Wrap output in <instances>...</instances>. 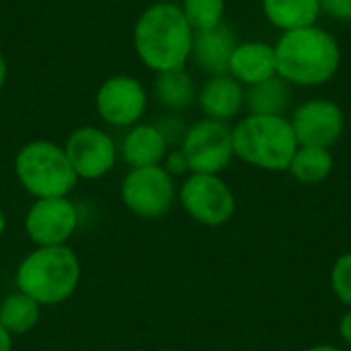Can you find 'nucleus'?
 I'll use <instances>...</instances> for the list:
<instances>
[{
    "mask_svg": "<svg viewBox=\"0 0 351 351\" xmlns=\"http://www.w3.org/2000/svg\"><path fill=\"white\" fill-rule=\"evenodd\" d=\"M193 29L177 2L165 0L148 6L136 21L134 47L150 70L167 72L185 68L191 58Z\"/></svg>",
    "mask_w": 351,
    "mask_h": 351,
    "instance_id": "nucleus-1",
    "label": "nucleus"
},
{
    "mask_svg": "<svg viewBox=\"0 0 351 351\" xmlns=\"http://www.w3.org/2000/svg\"><path fill=\"white\" fill-rule=\"evenodd\" d=\"M274 49L278 76L296 86H321L337 74L341 64L337 39L317 25L286 31Z\"/></svg>",
    "mask_w": 351,
    "mask_h": 351,
    "instance_id": "nucleus-2",
    "label": "nucleus"
},
{
    "mask_svg": "<svg viewBox=\"0 0 351 351\" xmlns=\"http://www.w3.org/2000/svg\"><path fill=\"white\" fill-rule=\"evenodd\" d=\"M234 156L243 162L269 171H288L298 140L286 115H255L249 113L232 128Z\"/></svg>",
    "mask_w": 351,
    "mask_h": 351,
    "instance_id": "nucleus-3",
    "label": "nucleus"
},
{
    "mask_svg": "<svg viewBox=\"0 0 351 351\" xmlns=\"http://www.w3.org/2000/svg\"><path fill=\"white\" fill-rule=\"evenodd\" d=\"M80 265L72 249L39 247L23 259L16 271V286L37 304H60L76 290Z\"/></svg>",
    "mask_w": 351,
    "mask_h": 351,
    "instance_id": "nucleus-4",
    "label": "nucleus"
},
{
    "mask_svg": "<svg viewBox=\"0 0 351 351\" xmlns=\"http://www.w3.org/2000/svg\"><path fill=\"white\" fill-rule=\"evenodd\" d=\"M14 171L21 185L37 199L66 197L78 181L66 150L47 140L25 144L16 154Z\"/></svg>",
    "mask_w": 351,
    "mask_h": 351,
    "instance_id": "nucleus-5",
    "label": "nucleus"
},
{
    "mask_svg": "<svg viewBox=\"0 0 351 351\" xmlns=\"http://www.w3.org/2000/svg\"><path fill=\"white\" fill-rule=\"evenodd\" d=\"M181 150L191 173L220 175L234 158L232 128H228L224 121L206 117L185 132Z\"/></svg>",
    "mask_w": 351,
    "mask_h": 351,
    "instance_id": "nucleus-6",
    "label": "nucleus"
},
{
    "mask_svg": "<svg viewBox=\"0 0 351 351\" xmlns=\"http://www.w3.org/2000/svg\"><path fill=\"white\" fill-rule=\"evenodd\" d=\"M181 204L195 222L210 228L224 226L237 212L234 193L220 175L191 173L181 185Z\"/></svg>",
    "mask_w": 351,
    "mask_h": 351,
    "instance_id": "nucleus-7",
    "label": "nucleus"
},
{
    "mask_svg": "<svg viewBox=\"0 0 351 351\" xmlns=\"http://www.w3.org/2000/svg\"><path fill=\"white\" fill-rule=\"evenodd\" d=\"M123 204L142 218H158L167 214L175 202V183L165 167L132 169L121 185Z\"/></svg>",
    "mask_w": 351,
    "mask_h": 351,
    "instance_id": "nucleus-8",
    "label": "nucleus"
},
{
    "mask_svg": "<svg viewBox=\"0 0 351 351\" xmlns=\"http://www.w3.org/2000/svg\"><path fill=\"white\" fill-rule=\"evenodd\" d=\"M292 130L298 146L329 148L339 142L346 130V115L341 107L327 99H311L292 113Z\"/></svg>",
    "mask_w": 351,
    "mask_h": 351,
    "instance_id": "nucleus-9",
    "label": "nucleus"
},
{
    "mask_svg": "<svg viewBox=\"0 0 351 351\" xmlns=\"http://www.w3.org/2000/svg\"><path fill=\"white\" fill-rule=\"evenodd\" d=\"M97 111L109 125L128 128L136 125L148 107V95L144 84L128 74L107 78L97 93Z\"/></svg>",
    "mask_w": 351,
    "mask_h": 351,
    "instance_id": "nucleus-10",
    "label": "nucleus"
},
{
    "mask_svg": "<svg viewBox=\"0 0 351 351\" xmlns=\"http://www.w3.org/2000/svg\"><path fill=\"white\" fill-rule=\"evenodd\" d=\"M64 150L74 173L82 179L105 177L117 158L115 142L111 136L93 125H84L72 132Z\"/></svg>",
    "mask_w": 351,
    "mask_h": 351,
    "instance_id": "nucleus-11",
    "label": "nucleus"
},
{
    "mask_svg": "<svg viewBox=\"0 0 351 351\" xmlns=\"http://www.w3.org/2000/svg\"><path fill=\"white\" fill-rule=\"evenodd\" d=\"M78 224V212L66 197L37 199L25 218L29 239L39 247L64 245Z\"/></svg>",
    "mask_w": 351,
    "mask_h": 351,
    "instance_id": "nucleus-12",
    "label": "nucleus"
},
{
    "mask_svg": "<svg viewBox=\"0 0 351 351\" xmlns=\"http://www.w3.org/2000/svg\"><path fill=\"white\" fill-rule=\"evenodd\" d=\"M237 47L234 31L228 25H218L206 31H193L191 58L208 74H228V64Z\"/></svg>",
    "mask_w": 351,
    "mask_h": 351,
    "instance_id": "nucleus-13",
    "label": "nucleus"
},
{
    "mask_svg": "<svg viewBox=\"0 0 351 351\" xmlns=\"http://www.w3.org/2000/svg\"><path fill=\"white\" fill-rule=\"evenodd\" d=\"M228 74L234 80H239L243 86H253L276 76L278 66H276L274 45L265 41L237 43L228 64Z\"/></svg>",
    "mask_w": 351,
    "mask_h": 351,
    "instance_id": "nucleus-14",
    "label": "nucleus"
},
{
    "mask_svg": "<svg viewBox=\"0 0 351 351\" xmlns=\"http://www.w3.org/2000/svg\"><path fill=\"white\" fill-rule=\"evenodd\" d=\"M197 103L208 119L228 121L245 105V88L230 74L212 76L197 93Z\"/></svg>",
    "mask_w": 351,
    "mask_h": 351,
    "instance_id": "nucleus-15",
    "label": "nucleus"
},
{
    "mask_svg": "<svg viewBox=\"0 0 351 351\" xmlns=\"http://www.w3.org/2000/svg\"><path fill=\"white\" fill-rule=\"evenodd\" d=\"M169 142L154 123H136L125 134L121 144L123 160L132 169L156 167L165 160Z\"/></svg>",
    "mask_w": 351,
    "mask_h": 351,
    "instance_id": "nucleus-16",
    "label": "nucleus"
},
{
    "mask_svg": "<svg viewBox=\"0 0 351 351\" xmlns=\"http://www.w3.org/2000/svg\"><path fill=\"white\" fill-rule=\"evenodd\" d=\"M263 14L274 27L286 33V31L317 25V19L321 14V2L319 0H263Z\"/></svg>",
    "mask_w": 351,
    "mask_h": 351,
    "instance_id": "nucleus-17",
    "label": "nucleus"
},
{
    "mask_svg": "<svg viewBox=\"0 0 351 351\" xmlns=\"http://www.w3.org/2000/svg\"><path fill=\"white\" fill-rule=\"evenodd\" d=\"M290 84L282 76H271L245 90V105L255 115H284L290 107Z\"/></svg>",
    "mask_w": 351,
    "mask_h": 351,
    "instance_id": "nucleus-18",
    "label": "nucleus"
},
{
    "mask_svg": "<svg viewBox=\"0 0 351 351\" xmlns=\"http://www.w3.org/2000/svg\"><path fill=\"white\" fill-rule=\"evenodd\" d=\"M154 95L158 103L171 111H183L197 99L193 78L185 68L158 72L154 80Z\"/></svg>",
    "mask_w": 351,
    "mask_h": 351,
    "instance_id": "nucleus-19",
    "label": "nucleus"
},
{
    "mask_svg": "<svg viewBox=\"0 0 351 351\" xmlns=\"http://www.w3.org/2000/svg\"><path fill=\"white\" fill-rule=\"evenodd\" d=\"M333 167H335V158L329 148L298 146V150L290 160L288 173L302 185H317L329 179Z\"/></svg>",
    "mask_w": 351,
    "mask_h": 351,
    "instance_id": "nucleus-20",
    "label": "nucleus"
},
{
    "mask_svg": "<svg viewBox=\"0 0 351 351\" xmlns=\"http://www.w3.org/2000/svg\"><path fill=\"white\" fill-rule=\"evenodd\" d=\"M39 321V304L23 294L21 290L16 294H10L0 304V325L10 335H21L31 331Z\"/></svg>",
    "mask_w": 351,
    "mask_h": 351,
    "instance_id": "nucleus-21",
    "label": "nucleus"
},
{
    "mask_svg": "<svg viewBox=\"0 0 351 351\" xmlns=\"http://www.w3.org/2000/svg\"><path fill=\"white\" fill-rule=\"evenodd\" d=\"M179 6L193 31L214 29L224 23V0H181Z\"/></svg>",
    "mask_w": 351,
    "mask_h": 351,
    "instance_id": "nucleus-22",
    "label": "nucleus"
},
{
    "mask_svg": "<svg viewBox=\"0 0 351 351\" xmlns=\"http://www.w3.org/2000/svg\"><path fill=\"white\" fill-rule=\"evenodd\" d=\"M331 290L339 302L351 308V251L337 257L331 267Z\"/></svg>",
    "mask_w": 351,
    "mask_h": 351,
    "instance_id": "nucleus-23",
    "label": "nucleus"
},
{
    "mask_svg": "<svg viewBox=\"0 0 351 351\" xmlns=\"http://www.w3.org/2000/svg\"><path fill=\"white\" fill-rule=\"evenodd\" d=\"M321 10L335 21H351V0H319Z\"/></svg>",
    "mask_w": 351,
    "mask_h": 351,
    "instance_id": "nucleus-24",
    "label": "nucleus"
},
{
    "mask_svg": "<svg viewBox=\"0 0 351 351\" xmlns=\"http://www.w3.org/2000/svg\"><path fill=\"white\" fill-rule=\"evenodd\" d=\"M165 171L171 175V177H177V175H185L189 173V162L183 154V150H173V152H167L165 156Z\"/></svg>",
    "mask_w": 351,
    "mask_h": 351,
    "instance_id": "nucleus-25",
    "label": "nucleus"
},
{
    "mask_svg": "<svg viewBox=\"0 0 351 351\" xmlns=\"http://www.w3.org/2000/svg\"><path fill=\"white\" fill-rule=\"evenodd\" d=\"M156 128L162 132V136L167 138V142H169L171 138H181V142H183L185 132H187L185 125H183V121L177 119V117H167V119H162V123H158Z\"/></svg>",
    "mask_w": 351,
    "mask_h": 351,
    "instance_id": "nucleus-26",
    "label": "nucleus"
},
{
    "mask_svg": "<svg viewBox=\"0 0 351 351\" xmlns=\"http://www.w3.org/2000/svg\"><path fill=\"white\" fill-rule=\"evenodd\" d=\"M339 335H341V339L351 348V308H348L343 313V317L339 319Z\"/></svg>",
    "mask_w": 351,
    "mask_h": 351,
    "instance_id": "nucleus-27",
    "label": "nucleus"
},
{
    "mask_svg": "<svg viewBox=\"0 0 351 351\" xmlns=\"http://www.w3.org/2000/svg\"><path fill=\"white\" fill-rule=\"evenodd\" d=\"M12 350V335L0 325V351H10Z\"/></svg>",
    "mask_w": 351,
    "mask_h": 351,
    "instance_id": "nucleus-28",
    "label": "nucleus"
},
{
    "mask_svg": "<svg viewBox=\"0 0 351 351\" xmlns=\"http://www.w3.org/2000/svg\"><path fill=\"white\" fill-rule=\"evenodd\" d=\"M304 351H343V350H341V348H337V346H331V343H317V346L306 348Z\"/></svg>",
    "mask_w": 351,
    "mask_h": 351,
    "instance_id": "nucleus-29",
    "label": "nucleus"
},
{
    "mask_svg": "<svg viewBox=\"0 0 351 351\" xmlns=\"http://www.w3.org/2000/svg\"><path fill=\"white\" fill-rule=\"evenodd\" d=\"M6 74H8V66H6V58L2 56V51H0V88L4 86V82H6Z\"/></svg>",
    "mask_w": 351,
    "mask_h": 351,
    "instance_id": "nucleus-30",
    "label": "nucleus"
},
{
    "mask_svg": "<svg viewBox=\"0 0 351 351\" xmlns=\"http://www.w3.org/2000/svg\"><path fill=\"white\" fill-rule=\"evenodd\" d=\"M4 224H6V220H4V212L0 210V234H2V230H4Z\"/></svg>",
    "mask_w": 351,
    "mask_h": 351,
    "instance_id": "nucleus-31",
    "label": "nucleus"
},
{
    "mask_svg": "<svg viewBox=\"0 0 351 351\" xmlns=\"http://www.w3.org/2000/svg\"><path fill=\"white\" fill-rule=\"evenodd\" d=\"M171 2H173V0H171ZM179 2H181V0H179Z\"/></svg>",
    "mask_w": 351,
    "mask_h": 351,
    "instance_id": "nucleus-32",
    "label": "nucleus"
},
{
    "mask_svg": "<svg viewBox=\"0 0 351 351\" xmlns=\"http://www.w3.org/2000/svg\"><path fill=\"white\" fill-rule=\"evenodd\" d=\"M348 351H351V348H350V350H348Z\"/></svg>",
    "mask_w": 351,
    "mask_h": 351,
    "instance_id": "nucleus-33",
    "label": "nucleus"
}]
</instances>
